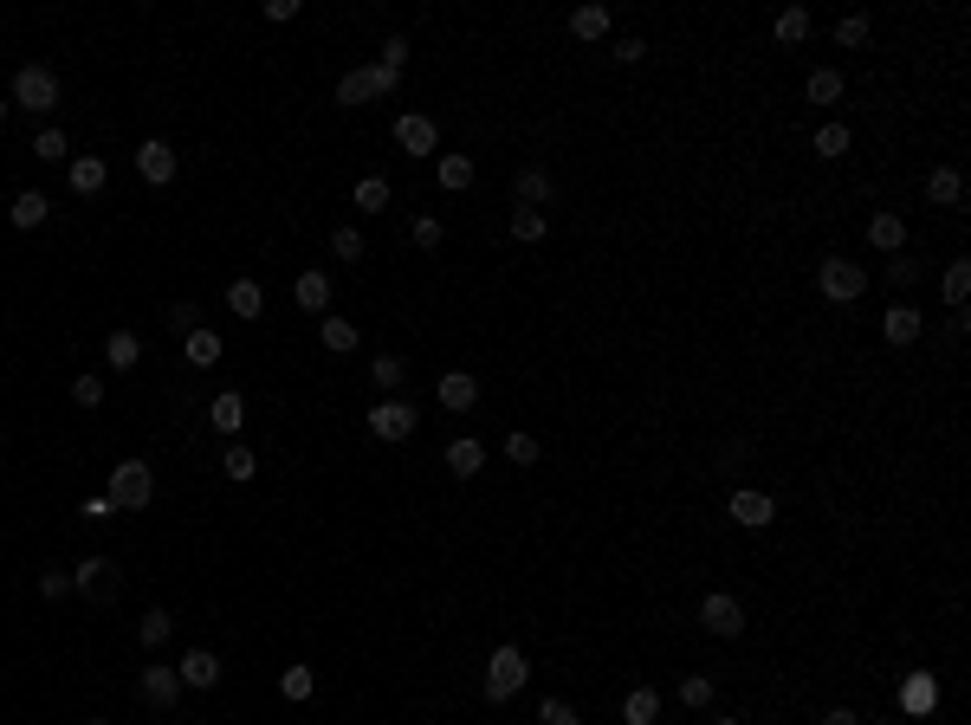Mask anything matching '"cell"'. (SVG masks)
Wrapping results in <instances>:
<instances>
[{
  "mask_svg": "<svg viewBox=\"0 0 971 725\" xmlns=\"http://www.w3.org/2000/svg\"><path fill=\"white\" fill-rule=\"evenodd\" d=\"M46 214H52V201L39 195V188H20V195H13V227H46Z\"/></svg>",
  "mask_w": 971,
  "mask_h": 725,
  "instance_id": "cell-23",
  "label": "cell"
},
{
  "mask_svg": "<svg viewBox=\"0 0 971 725\" xmlns=\"http://www.w3.org/2000/svg\"><path fill=\"white\" fill-rule=\"evenodd\" d=\"M376 65L402 72V65H408V39H402V33H389V39H382V59H376Z\"/></svg>",
  "mask_w": 971,
  "mask_h": 725,
  "instance_id": "cell-52",
  "label": "cell"
},
{
  "mask_svg": "<svg viewBox=\"0 0 971 725\" xmlns=\"http://www.w3.org/2000/svg\"><path fill=\"white\" fill-rule=\"evenodd\" d=\"M538 725H583V719H577V706H564V700H544V706H538Z\"/></svg>",
  "mask_w": 971,
  "mask_h": 725,
  "instance_id": "cell-51",
  "label": "cell"
},
{
  "mask_svg": "<svg viewBox=\"0 0 971 725\" xmlns=\"http://www.w3.org/2000/svg\"><path fill=\"white\" fill-rule=\"evenodd\" d=\"M369 434H376V441H408V434H415V402L382 395V402L369 408Z\"/></svg>",
  "mask_w": 971,
  "mask_h": 725,
  "instance_id": "cell-5",
  "label": "cell"
},
{
  "mask_svg": "<svg viewBox=\"0 0 971 725\" xmlns=\"http://www.w3.org/2000/svg\"><path fill=\"white\" fill-rule=\"evenodd\" d=\"M816 156H849V130H842V123H823V130H816Z\"/></svg>",
  "mask_w": 971,
  "mask_h": 725,
  "instance_id": "cell-43",
  "label": "cell"
},
{
  "mask_svg": "<svg viewBox=\"0 0 971 725\" xmlns=\"http://www.w3.org/2000/svg\"><path fill=\"white\" fill-rule=\"evenodd\" d=\"M363 98H369V78L363 72H344V78H337V104H344V111H357Z\"/></svg>",
  "mask_w": 971,
  "mask_h": 725,
  "instance_id": "cell-41",
  "label": "cell"
},
{
  "mask_svg": "<svg viewBox=\"0 0 971 725\" xmlns=\"http://www.w3.org/2000/svg\"><path fill=\"white\" fill-rule=\"evenodd\" d=\"M72 402H78V408H98V402H104V382H98V376H78V382H72Z\"/></svg>",
  "mask_w": 971,
  "mask_h": 725,
  "instance_id": "cell-53",
  "label": "cell"
},
{
  "mask_svg": "<svg viewBox=\"0 0 971 725\" xmlns=\"http://www.w3.org/2000/svg\"><path fill=\"white\" fill-rule=\"evenodd\" d=\"M279 693H285V700H311V667L305 661L285 667V674H279Z\"/></svg>",
  "mask_w": 971,
  "mask_h": 725,
  "instance_id": "cell-39",
  "label": "cell"
},
{
  "mask_svg": "<svg viewBox=\"0 0 971 725\" xmlns=\"http://www.w3.org/2000/svg\"><path fill=\"white\" fill-rule=\"evenodd\" d=\"M33 156H39V162H59V156H65V130H39V136H33Z\"/></svg>",
  "mask_w": 971,
  "mask_h": 725,
  "instance_id": "cell-47",
  "label": "cell"
},
{
  "mask_svg": "<svg viewBox=\"0 0 971 725\" xmlns=\"http://www.w3.org/2000/svg\"><path fill=\"white\" fill-rule=\"evenodd\" d=\"M292 298H298L305 311H324V305H331V272H298Z\"/></svg>",
  "mask_w": 971,
  "mask_h": 725,
  "instance_id": "cell-22",
  "label": "cell"
},
{
  "mask_svg": "<svg viewBox=\"0 0 971 725\" xmlns=\"http://www.w3.org/2000/svg\"><path fill=\"white\" fill-rule=\"evenodd\" d=\"M874 725H907V719H874Z\"/></svg>",
  "mask_w": 971,
  "mask_h": 725,
  "instance_id": "cell-57",
  "label": "cell"
},
{
  "mask_svg": "<svg viewBox=\"0 0 971 725\" xmlns=\"http://www.w3.org/2000/svg\"><path fill=\"white\" fill-rule=\"evenodd\" d=\"M525 680H531L525 654H518V648H499V654L486 661V700H512V693L525 687Z\"/></svg>",
  "mask_w": 971,
  "mask_h": 725,
  "instance_id": "cell-4",
  "label": "cell"
},
{
  "mask_svg": "<svg viewBox=\"0 0 971 725\" xmlns=\"http://www.w3.org/2000/svg\"><path fill=\"white\" fill-rule=\"evenodd\" d=\"M85 518H117V499L104 492V499H85Z\"/></svg>",
  "mask_w": 971,
  "mask_h": 725,
  "instance_id": "cell-55",
  "label": "cell"
},
{
  "mask_svg": "<svg viewBox=\"0 0 971 725\" xmlns=\"http://www.w3.org/2000/svg\"><path fill=\"white\" fill-rule=\"evenodd\" d=\"M726 518H732V525H745V531H764L777 518V499H771V492H732V499H726Z\"/></svg>",
  "mask_w": 971,
  "mask_h": 725,
  "instance_id": "cell-8",
  "label": "cell"
},
{
  "mask_svg": "<svg viewBox=\"0 0 971 725\" xmlns=\"http://www.w3.org/2000/svg\"><path fill=\"white\" fill-rule=\"evenodd\" d=\"M622 719L628 725H661V693H654V687H635L622 700Z\"/></svg>",
  "mask_w": 971,
  "mask_h": 725,
  "instance_id": "cell-21",
  "label": "cell"
},
{
  "mask_svg": "<svg viewBox=\"0 0 971 725\" xmlns=\"http://www.w3.org/2000/svg\"><path fill=\"white\" fill-rule=\"evenodd\" d=\"M136 693H143V700L156 706V713H169V706L182 700V674H175V667H149V674L136 680Z\"/></svg>",
  "mask_w": 971,
  "mask_h": 725,
  "instance_id": "cell-9",
  "label": "cell"
},
{
  "mask_svg": "<svg viewBox=\"0 0 971 725\" xmlns=\"http://www.w3.org/2000/svg\"><path fill=\"white\" fill-rule=\"evenodd\" d=\"M221 473H227V480H253V473H259V460H253V447H227V460H221Z\"/></svg>",
  "mask_w": 971,
  "mask_h": 725,
  "instance_id": "cell-36",
  "label": "cell"
},
{
  "mask_svg": "<svg viewBox=\"0 0 971 725\" xmlns=\"http://www.w3.org/2000/svg\"><path fill=\"white\" fill-rule=\"evenodd\" d=\"M868 246H881V253H900V246H907V221L881 208V214L868 221Z\"/></svg>",
  "mask_w": 971,
  "mask_h": 725,
  "instance_id": "cell-18",
  "label": "cell"
},
{
  "mask_svg": "<svg viewBox=\"0 0 971 725\" xmlns=\"http://www.w3.org/2000/svg\"><path fill=\"white\" fill-rule=\"evenodd\" d=\"M39 596H46V603L72 596V570H46V577H39Z\"/></svg>",
  "mask_w": 971,
  "mask_h": 725,
  "instance_id": "cell-50",
  "label": "cell"
},
{
  "mask_svg": "<svg viewBox=\"0 0 971 725\" xmlns=\"http://www.w3.org/2000/svg\"><path fill=\"white\" fill-rule=\"evenodd\" d=\"M357 208L363 214H382V208H389V175H363V182H357Z\"/></svg>",
  "mask_w": 971,
  "mask_h": 725,
  "instance_id": "cell-32",
  "label": "cell"
},
{
  "mask_svg": "<svg viewBox=\"0 0 971 725\" xmlns=\"http://www.w3.org/2000/svg\"><path fill=\"white\" fill-rule=\"evenodd\" d=\"M169 635H175V615H169V609H149L143 622H136V641H143L149 654H156V648H162V641H169Z\"/></svg>",
  "mask_w": 971,
  "mask_h": 725,
  "instance_id": "cell-26",
  "label": "cell"
},
{
  "mask_svg": "<svg viewBox=\"0 0 971 725\" xmlns=\"http://www.w3.org/2000/svg\"><path fill=\"white\" fill-rule=\"evenodd\" d=\"M395 143H402L408 156H434V149H441V130H434L428 117L408 111V117H395Z\"/></svg>",
  "mask_w": 971,
  "mask_h": 725,
  "instance_id": "cell-11",
  "label": "cell"
},
{
  "mask_svg": "<svg viewBox=\"0 0 971 725\" xmlns=\"http://www.w3.org/2000/svg\"><path fill=\"white\" fill-rule=\"evenodd\" d=\"M169 331H201V305H188V298H182V305H169Z\"/></svg>",
  "mask_w": 971,
  "mask_h": 725,
  "instance_id": "cell-48",
  "label": "cell"
},
{
  "mask_svg": "<svg viewBox=\"0 0 971 725\" xmlns=\"http://www.w3.org/2000/svg\"><path fill=\"white\" fill-rule=\"evenodd\" d=\"M208 428H214V434H240V428H246V402H240L234 389H227V395H214V408H208Z\"/></svg>",
  "mask_w": 971,
  "mask_h": 725,
  "instance_id": "cell-17",
  "label": "cell"
},
{
  "mask_svg": "<svg viewBox=\"0 0 971 725\" xmlns=\"http://www.w3.org/2000/svg\"><path fill=\"white\" fill-rule=\"evenodd\" d=\"M104 357H111V369H136V363H143V337H136V331H111Z\"/></svg>",
  "mask_w": 971,
  "mask_h": 725,
  "instance_id": "cell-27",
  "label": "cell"
},
{
  "mask_svg": "<svg viewBox=\"0 0 971 725\" xmlns=\"http://www.w3.org/2000/svg\"><path fill=\"white\" fill-rule=\"evenodd\" d=\"M570 33H577V39H603L609 33V7H577V13H570Z\"/></svg>",
  "mask_w": 971,
  "mask_h": 725,
  "instance_id": "cell-31",
  "label": "cell"
},
{
  "mask_svg": "<svg viewBox=\"0 0 971 725\" xmlns=\"http://www.w3.org/2000/svg\"><path fill=\"white\" fill-rule=\"evenodd\" d=\"M434 395H441V408H454V415H460V408H473V402H480V382H473L467 369H447V376H441V389H434Z\"/></svg>",
  "mask_w": 971,
  "mask_h": 725,
  "instance_id": "cell-15",
  "label": "cell"
},
{
  "mask_svg": "<svg viewBox=\"0 0 971 725\" xmlns=\"http://www.w3.org/2000/svg\"><path fill=\"white\" fill-rule=\"evenodd\" d=\"M700 628H706V635H719V641H738V635H745V609H738V596L713 590L700 603Z\"/></svg>",
  "mask_w": 971,
  "mask_h": 725,
  "instance_id": "cell-6",
  "label": "cell"
},
{
  "mask_svg": "<svg viewBox=\"0 0 971 725\" xmlns=\"http://www.w3.org/2000/svg\"><path fill=\"white\" fill-rule=\"evenodd\" d=\"M926 201H933V208H959V201H965V175L959 169H933V175H926Z\"/></svg>",
  "mask_w": 971,
  "mask_h": 725,
  "instance_id": "cell-16",
  "label": "cell"
},
{
  "mask_svg": "<svg viewBox=\"0 0 971 725\" xmlns=\"http://www.w3.org/2000/svg\"><path fill=\"white\" fill-rule=\"evenodd\" d=\"M369 376H376L382 395H395V389L408 382V363H402V357H376V363H369Z\"/></svg>",
  "mask_w": 971,
  "mask_h": 725,
  "instance_id": "cell-33",
  "label": "cell"
},
{
  "mask_svg": "<svg viewBox=\"0 0 971 725\" xmlns=\"http://www.w3.org/2000/svg\"><path fill=\"white\" fill-rule=\"evenodd\" d=\"M900 706H907V713H933V706H939V680L933 674H913L907 693H900Z\"/></svg>",
  "mask_w": 971,
  "mask_h": 725,
  "instance_id": "cell-25",
  "label": "cell"
},
{
  "mask_svg": "<svg viewBox=\"0 0 971 725\" xmlns=\"http://www.w3.org/2000/svg\"><path fill=\"white\" fill-rule=\"evenodd\" d=\"M777 39H784V46H803V39H810V7H784V13H777Z\"/></svg>",
  "mask_w": 971,
  "mask_h": 725,
  "instance_id": "cell-29",
  "label": "cell"
},
{
  "mask_svg": "<svg viewBox=\"0 0 971 725\" xmlns=\"http://www.w3.org/2000/svg\"><path fill=\"white\" fill-rule=\"evenodd\" d=\"M965 298H971V259H952L946 266V305L965 311Z\"/></svg>",
  "mask_w": 971,
  "mask_h": 725,
  "instance_id": "cell-30",
  "label": "cell"
},
{
  "mask_svg": "<svg viewBox=\"0 0 971 725\" xmlns=\"http://www.w3.org/2000/svg\"><path fill=\"white\" fill-rule=\"evenodd\" d=\"M836 46H849V52L868 46V13H849V20L836 26Z\"/></svg>",
  "mask_w": 971,
  "mask_h": 725,
  "instance_id": "cell-40",
  "label": "cell"
},
{
  "mask_svg": "<svg viewBox=\"0 0 971 725\" xmlns=\"http://www.w3.org/2000/svg\"><path fill=\"white\" fill-rule=\"evenodd\" d=\"M881 331H887V344H894V350H907L913 337L926 331V318H920V311H913V305H894V311H887V318H881Z\"/></svg>",
  "mask_w": 971,
  "mask_h": 725,
  "instance_id": "cell-14",
  "label": "cell"
},
{
  "mask_svg": "<svg viewBox=\"0 0 971 725\" xmlns=\"http://www.w3.org/2000/svg\"><path fill=\"white\" fill-rule=\"evenodd\" d=\"M615 52H622V65H635V59H648V39H635V33H628Z\"/></svg>",
  "mask_w": 971,
  "mask_h": 725,
  "instance_id": "cell-54",
  "label": "cell"
},
{
  "mask_svg": "<svg viewBox=\"0 0 971 725\" xmlns=\"http://www.w3.org/2000/svg\"><path fill=\"white\" fill-rule=\"evenodd\" d=\"M324 350H337V357L357 350V324H350V318H324Z\"/></svg>",
  "mask_w": 971,
  "mask_h": 725,
  "instance_id": "cell-35",
  "label": "cell"
},
{
  "mask_svg": "<svg viewBox=\"0 0 971 725\" xmlns=\"http://www.w3.org/2000/svg\"><path fill=\"white\" fill-rule=\"evenodd\" d=\"M816 285H823V298H836V305H855V298L868 292V272H861L855 259H836V253H829L823 266H816Z\"/></svg>",
  "mask_w": 971,
  "mask_h": 725,
  "instance_id": "cell-3",
  "label": "cell"
},
{
  "mask_svg": "<svg viewBox=\"0 0 971 725\" xmlns=\"http://www.w3.org/2000/svg\"><path fill=\"white\" fill-rule=\"evenodd\" d=\"M13 104L46 117L52 104H59V78H52V65H20V72H13Z\"/></svg>",
  "mask_w": 971,
  "mask_h": 725,
  "instance_id": "cell-2",
  "label": "cell"
},
{
  "mask_svg": "<svg viewBox=\"0 0 971 725\" xmlns=\"http://www.w3.org/2000/svg\"><path fill=\"white\" fill-rule=\"evenodd\" d=\"M823 725H861V719L849 713V706H829V719H823Z\"/></svg>",
  "mask_w": 971,
  "mask_h": 725,
  "instance_id": "cell-56",
  "label": "cell"
},
{
  "mask_svg": "<svg viewBox=\"0 0 971 725\" xmlns=\"http://www.w3.org/2000/svg\"><path fill=\"white\" fill-rule=\"evenodd\" d=\"M803 91H810V104H836L842 98V72H810V85H803Z\"/></svg>",
  "mask_w": 971,
  "mask_h": 725,
  "instance_id": "cell-37",
  "label": "cell"
},
{
  "mask_svg": "<svg viewBox=\"0 0 971 725\" xmlns=\"http://www.w3.org/2000/svg\"><path fill=\"white\" fill-rule=\"evenodd\" d=\"M512 240H544V214L538 208H512Z\"/></svg>",
  "mask_w": 971,
  "mask_h": 725,
  "instance_id": "cell-38",
  "label": "cell"
},
{
  "mask_svg": "<svg viewBox=\"0 0 971 725\" xmlns=\"http://www.w3.org/2000/svg\"><path fill=\"white\" fill-rule=\"evenodd\" d=\"M72 590L91 596V603H111V596H117V564H111V557H85V564L72 570Z\"/></svg>",
  "mask_w": 971,
  "mask_h": 725,
  "instance_id": "cell-7",
  "label": "cell"
},
{
  "mask_svg": "<svg viewBox=\"0 0 971 725\" xmlns=\"http://www.w3.org/2000/svg\"><path fill=\"white\" fill-rule=\"evenodd\" d=\"M557 195V188H551V175H544V169H518L512 175V201H518V208H538L544 214V201H551Z\"/></svg>",
  "mask_w": 971,
  "mask_h": 725,
  "instance_id": "cell-13",
  "label": "cell"
},
{
  "mask_svg": "<svg viewBox=\"0 0 971 725\" xmlns=\"http://www.w3.org/2000/svg\"><path fill=\"white\" fill-rule=\"evenodd\" d=\"M182 350H188V363H201V369H208V363H221V331H208V324H201V331H188L182 337Z\"/></svg>",
  "mask_w": 971,
  "mask_h": 725,
  "instance_id": "cell-24",
  "label": "cell"
},
{
  "mask_svg": "<svg viewBox=\"0 0 971 725\" xmlns=\"http://www.w3.org/2000/svg\"><path fill=\"white\" fill-rule=\"evenodd\" d=\"M480 467H486V447L480 441H447V473H454V480H473Z\"/></svg>",
  "mask_w": 971,
  "mask_h": 725,
  "instance_id": "cell-19",
  "label": "cell"
},
{
  "mask_svg": "<svg viewBox=\"0 0 971 725\" xmlns=\"http://www.w3.org/2000/svg\"><path fill=\"white\" fill-rule=\"evenodd\" d=\"M111 499H117V512H149V505H156V473H149L143 460H117L111 467Z\"/></svg>",
  "mask_w": 971,
  "mask_h": 725,
  "instance_id": "cell-1",
  "label": "cell"
},
{
  "mask_svg": "<svg viewBox=\"0 0 971 725\" xmlns=\"http://www.w3.org/2000/svg\"><path fill=\"white\" fill-rule=\"evenodd\" d=\"M136 175H143V182H175V149L169 143H162V136H149V143L143 149H136Z\"/></svg>",
  "mask_w": 971,
  "mask_h": 725,
  "instance_id": "cell-12",
  "label": "cell"
},
{
  "mask_svg": "<svg viewBox=\"0 0 971 725\" xmlns=\"http://www.w3.org/2000/svg\"><path fill=\"white\" fill-rule=\"evenodd\" d=\"M104 188V156H78L72 162V195H98Z\"/></svg>",
  "mask_w": 971,
  "mask_h": 725,
  "instance_id": "cell-28",
  "label": "cell"
},
{
  "mask_svg": "<svg viewBox=\"0 0 971 725\" xmlns=\"http://www.w3.org/2000/svg\"><path fill=\"white\" fill-rule=\"evenodd\" d=\"M408 240H415V246H421V253H434V246H441V240H447V227H441V221H434V214H415V234H408Z\"/></svg>",
  "mask_w": 971,
  "mask_h": 725,
  "instance_id": "cell-42",
  "label": "cell"
},
{
  "mask_svg": "<svg viewBox=\"0 0 971 725\" xmlns=\"http://www.w3.org/2000/svg\"><path fill=\"white\" fill-rule=\"evenodd\" d=\"M227 311H234V318H246V324H253L259 311H266V292H259L253 279H234V285H227Z\"/></svg>",
  "mask_w": 971,
  "mask_h": 725,
  "instance_id": "cell-20",
  "label": "cell"
},
{
  "mask_svg": "<svg viewBox=\"0 0 971 725\" xmlns=\"http://www.w3.org/2000/svg\"><path fill=\"white\" fill-rule=\"evenodd\" d=\"M363 78H369V98H389L402 85V72H389V65H363Z\"/></svg>",
  "mask_w": 971,
  "mask_h": 725,
  "instance_id": "cell-45",
  "label": "cell"
},
{
  "mask_svg": "<svg viewBox=\"0 0 971 725\" xmlns=\"http://www.w3.org/2000/svg\"><path fill=\"white\" fill-rule=\"evenodd\" d=\"M331 253L337 259H363V234H357V227H337V234H331Z\"/></svg>",
  "mask_w": 971,
  "mask_h": 725,
  "instance_id": "cell-49",
  "label": "cell"
},
{
  "mask_svg": "<svg viewBox=\"0 0 971 725\" xmlns=\"http://www.w3.org/2000/svg\"><path fill=\"white\" fill-rule=\"evenodd\" d=\"M91 725H104V719H91Z\"/></svg>",
  "mask_w": 971,
  "mask_h": 725,
  "instance_id": "cell-59",
  "label": "cell"
},
{
  "mask_svg": "<svg viewBox=\"0 0 971 725\" xmlns=\"http://www.w3.org/2000/svg\"><path fill=\"white\" fill-rule=\"evenodd\" d=\"M0 123H7V104H0Z\"/></svg>",
  "mask_w": 971,
  "mask_h": 725,
  "instance_id": "cell-58",
  "label": "cell"
},
{
  "mask_svg": "<svg viewBox=\"0 0 971 725\" xmlns=\"http://www.w3.org/2000/svg\"><path fill=\"white\" fill-rule=\"evenodd\" d=\"M441 188H473V156H441Z\"/></svg>",
  "mask_w": 971,
  "mask_h": 725,
  "instance_id": "cell-34",
  "label": "cell"
},
{
  "mask_svg": "<svg viewBox=\"0 0 971 725\" xmlns=\"http://www.w3.org/2000/svg\"><path fill=\"white\" fill-rule=\"evenodd\" d=\"M175 674H182V687L214 693V687H221V654H214V648H195V654H182V667H175Z\"/></svg>",
  "mask_w": 971,
  "mask_h": 725,
  "instance_id": "cell-10",
  "label": "cell"
},
{
  "mask_svg": "<svg viewBox=\"0 0 971 725\" xmlns=\"http://www.w3.org/2000/svg\"><path fill=\"white\" fill-rule=\"evenodd\" d=\"M680 700H687V706H713V680H706V674H687V680H680Z\"/></svg>",
  "mask_w": 971,
  "mask_h": 725,
  "instance_id": "cell-46",
  "label": "cell"
},
{
  "mask_svg": "<svg viewBox=\"0 0 971 725\" xmlns=\"http://www.w3.org/2000/svg\"><path fill=\"white\" fill-rule=\"evenodd\" d=\"M505 460H512V467H538V441L512 428V441H505Z\"/></svg>",
  "mask_w": 971,
  "mask_h": 725,
  "instance_id": "cell-44",
  "label": "cell"
}]
</instances>
